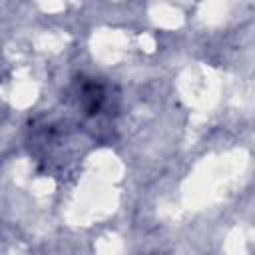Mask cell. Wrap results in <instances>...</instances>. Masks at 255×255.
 Segmentation results:
<instances>
[{"mask_svg": "<svg viewBox=\"0 0 255 255\" xmlns=\"http://www.w3.org/2000/svg\"><path fill=\"white\" fill-rule=\"evenodd\" d=\"M104 100H106V94H104V88L98 82H84L82 84L80 106L84 108L86 114H90V116L98 114L104 106Z\"/></svg>", "mask_w": 255, "mask_h": 255, "instance_id": "obj_1", "label": "cell"}]
</instances>
